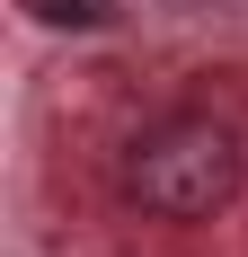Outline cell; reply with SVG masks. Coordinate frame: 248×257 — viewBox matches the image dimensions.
Returning a JSON list of instances; mask_svg holds the SVG:
<instances>
[{"instance_id": "6da1fadb", "label": "cell", "mask_w": 248, "mask_h": 257, "mask_svg": "<svg viewBox=\"0 0 248 257\" xmlns=\"http://www.w3.org/2000/svg\"><path fill=\"white\" fill-rule=\"evenodd\" d=\"M124 195L151 213V222H213V213L239 195V142L213 115H169L151 124L124 160Z\"/></svg>"}, {"instance_id": "7a4b0ae2", "label": "cell", "mask_w": 248, "mask_h": 257, "mask_svg": "<svg viewBox=\"0 0 248 257\" xmlns=\"http://www.w3.org/2000/svg\"><path fill=\"white\" fill-rule=\"evenodd\" d=\"M27 9H36L45 27H106V18H115L106 0H27Z\"/></svg>"}]
</instances>
